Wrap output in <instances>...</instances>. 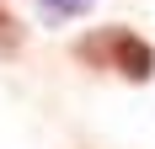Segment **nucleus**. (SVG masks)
I'll return each instance as SVG.
<instances>
[{"instance_id": "f257e3e1", "label": "nucleus", "mask_w": 155, "mask_h": 149, "mask_svg": "<svg viewBox=\"0 0 155 149\" xmlns=\"http://www.w3.org/2000/svg\"><path fill=\"white\" fill-rule=\"evenodd\" d=\"M75 59L80 64H102V69L123 74V80H150L155 74V48L144 43L139 32H128V27H107L96 37H80Z\"/></svg>"}, {"instance_id": "f03ea898", "label": "nucleus", "mask_w": 155, "mask_h": 149, "mask_svg": "<svg viewBox=\"0 0 155 149\" xmlns=\"http://www.w3.org/2000/svg\"><path fill=\"white\" fill-rule=\"evenodd\" d=\"M16 48H21V21L11 16V5L0 0V59H11Z\"/></svg>"}]
</instances>
